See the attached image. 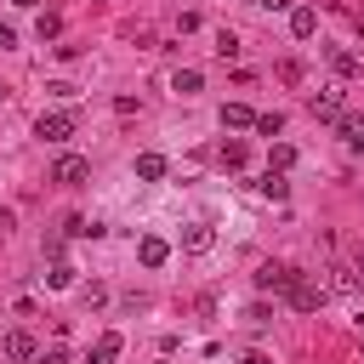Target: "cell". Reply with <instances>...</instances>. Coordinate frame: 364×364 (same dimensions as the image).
<instances>
[{
    "instance_id": "cell-1",
    "label": "cell",
    "mask_w": 364,
    "mask_h": 364,
    "mask_svg": "<svg viewBox=\"0 0 364 364\" xmlns=\"http://www.w3.org/2000/svg\"><path fill=\"white\" fill-rule=\"evenodd\" d=\"M284 301L296 307V313H318V301H324V284H313L301 267L290 273V284H284Z\"/></svg>"
},
{
    "instance_id": "cell-2",
    "label": "cell",
    "mask_w": 364,
    "mask_h": 364,
    "mask_svg": "<svg viewBox=\"0 0 364 364\" xmlns=\"http://www.w3.org/2000/svg\"><path fill=\"white\" fill-rule=\"evenodd\" d=\"M74 125H80V119H74L68 108H51V114H40L34 136H40V142H68V136H74Z\"/></svg>"
},
{
    "instance_id": "cell-3",
    "label": "cell",
    "mask_w": 364,
    "mask_h": 364,
    "mask_svg": "<svg viewBox=\"0 0 364 364\" xmlns=\"http://www.w3.org/2000/svg\"><path fill=\"white\" fill-rule=\"evenodd\" d=\"M51 182H63V188H85V182H91V159H80V154H63V159L51 165Z\"/></svg>"
},
{
    "instance_id": "cell-4",
    "label": "cell",
    "mask_w": 364,
    "mask_h": 364,
    "mask_svg": "<svg viewBox=\"0 0 364 364\" xmlns=\"http://www.w3.org/2000/svg\"><path fill=\"white\" fill-rule=\"evenodd\" d=\"M34 353H40V347H34V336H28V330H6V336H0V358H11V364H28Z\"/></svg>"
},
{
    "instance_id": "cell-5",
    "label": "cell",
    "mask_w": 364,
    "mask_h": 364,
    "mask_svg": "<svg viewBox=\"0 0 364 364\" xmlns=\"http://www.w3.org/2000/svg\"><path fill=\"white\" fill-rule=\"evenodd\" d=\"M290 273H296V267H284V262H262V267H256V290H273V296H284Z\"/></svg>"
},
{
    "instance_id": "cell-6",
    "label": "cell",
    "mask_w": 364,
    "mask_h": 364,
    "mask_svg": "<svg viewBox=\"0 0 364 364\" xmlns=\"http://www.w3.org/2000/svg\"><path fill=\"white\" fill-rule=\"evenodd\" d=\"M210 245H216V233H210L205 222H188V228H182V250H188V256H205Z\"/></svg>"
},
{
    "instance_id": "cell-7",
    "label": "cell",
    "mask_w": 364,
    "mask_h": 364,
    "mask_svg": "<svg viewBox=\"0 0 364 364\" xmlns=\"http://www.w3.org/2000/svg\"><path fill=\"white\" fill-rule=\"evenodd\" d=\"M290 34H296V40H313V34H318V11H313V6H290Z\"/></svg>"
},
{
    "instance_id": "cell-8",
    "label": "cell",
    "mask_w": 364,
    "mask_h": 364,
    "mask_svg": "<svg viewBox=\"0 0 364 364\" xmlns=\"http://www.w3.org/2000/svg\"><path fill=\"white\" fill-rule=\"evenodd\" d=\"M136 256H142V267H165V262H171V245L148 233V239H136Z\"/></svg>"
},
{
    "instance_id": "cell-9",
    "label": "cell",
    "mask_w": 364,
    "mask_h": 364,
    "mask_svg": "<svg viewBox=\"0 0 364 364\" xmlns=\"http://www.w3.org/2000/svg\"><path fill=\"white\" fill-rule=\"evenodd\" d=\"M119 347H125V341H119V330H102V336H97V347L85 353V364H108V358H119Z\"/></svg>"
},
{
    "instance_id": "cell-10",
    "label": "cell",
    "mask_w": 364,
    "mask_h": 364,
    "mask_svg": "<svg viewBox=\"0 0 364 364\" xmlns=\"http://www.w3.org/2000/svg\"><path fill=\"white\" fill-rule=\"evenodd\" d=\"M330 290H336V296H353V290H358V267H353V262H336V267H330Z\"/></svg>"
},
{
    "instance_id": "cell-11",
    "label": "cell",
    "mask_w": 364,
    "mask_h": 364,
    "mask_svg": "<svg viewBox=\"0 0 364 364\" xmlns=\"http://www.w3.org/2000/svg\"><path fill=\"white\" fill-rule=\"evenodd\" d=\"M307 108H313V114H318V119H341V91H336V85H330V91H318V97H313V102H307Z\"/></svg>"
},
{
    "instance_id": "cell-12",
    "label": "cell",
    "mask_w": 364,
    "mask_h": 364,
    "mask_svg": "<svg viewBox=\"0 0 364 364\" xmlns=\"http://www.w3.org/2000/svg\"><path fill=\"white\" fill-rule=\"evenodd\" d=\"M165 171H171V165H165V154H136V176H142V182H159Z\"/></svg>"
},
{
    "instance_id": "cell-13",
    "label": "cell",
    "mask_w": 364,
    "mask_h": 364,
    "mask_svg": "<svg viewBox=\"0 0 364 364\" xmlns=\"http://www.w3.org/2000/svg\"><path fill=\"white\" fill-rule=\"evenodd\" d=\"M222 125H228V131H245V125H256V114H250L245 102H228V108H222Z\"/></svg>"
},
{
    "instance_id": "cell-14",
    "label": "cell",
    "mask_w": 364,
    "mask_h": 364,
    "mask_svg": "<svg viewBox=\"0 0 364 364\" xmlns=\"http://www.w3.org/2000/svg\"><path fill=\"white\" fill-rule=\"evenodd\" d=\"M199 85H205V80H199V68H176V74H171V91H182V97H193Z\"/></svg>"
},
{
    "instance_id": "cell-15",
    "label": "cell",
    "mask_w": 364,
    "mask_h": 364,
    "mask_svg": "<svg viewBox=\"0 0 364 364\" xmlns=\"http://www.w3.org/2000/svg\"><path fill=\"white\" fill-rule=\"evenodd\" d=\"M256 188H262V199H284V171H273V165H267V176H262Z\"/></svg>"
},
{
    "instance_id": "cell-16",
    "label": "cell",
    "mask_w": 364,
    "mask_h": 364,
    "mask_svg": "<svg viewBox=\"0 0 364 364\" xmlns=\"http://www.w3.org/2000/svg\"><path fill=\"white\" fill-rule=\"evenodd\" d=\"M324 57H330V68H336V74H358V57H347L341 46H330Z\"/></svg>"
},
{
    "instance_id": "cell-17",
    "label": "cell",
    "mask_w": 364,
    "mask_h": 364,
    "mask_svg": "<svg viewBox=\"0 0 364 364\" xmlns=\"http://www.w3.org/2000/svg\"><path fill=\"white\" fill-rule=\"evenodd\" d=\"M63 233H68V239H91V233H102V228H97V222H85V216H68V222H63Z\"/></svg>"
},
{
    "instance_id": "cell-18",
    "label": "cell",
    "mask_w": 364,
    "mask_h": 364,
    "mask_svg": "<svg viewBox=\"0 0 364 364\" xmlns=\"http://www.w3.org/2000/svg\"><path fill=\"white\" fill-rule=\"evenodd\" d=\"M46 284H51V290H68V284H74V267H68V262H51Z\"/></svg>"
},
{
    "instance_id": "cell-19",
    "label": "cell",
    "mask_w": 364,
    "mask_h": 364,
    "mask_svg": "<svg viewBox=\"0 0 364 364\" xmlns=\"http://www.w3.org/2000/svg\"><path fill=\"white\" fill-rule=\"evenodd\" d=\"M341 131H347V142L364 154V119H358V114H341Z\"/></svg>"
},
{
    "instance_id": "cell-20",
    "label": "cell",
    "mask_w": 364,
    "mask_h": 364,
    "mask_svg": "<svg viewBox=\"0 0 364 364\" xmlns=\"http://www.w3.org/2000/svg\"><path fill=\"white\" fill-rule=\"evenodd\" d=\"M222 165H228V171H239V165H245V142H239V136H233V142H222Z\"/></svg>"
},
{
    "instance_id": "cell-21",
    "label": "cell",
    "mask_w": 364,
    "mask_h": 364,
    "mask_svg": "<svg viewBox=\"0 0 364 364\" xmlns=\"http://www.w3.org/2000/svg\"><path fill=\"white\" fill-rule=\"evenodd\" d=\"M267 165H273V171H290V165H296V148H290V142H273V159H267Z\"/></svg>"
},
{
    "instance_id": "cell-22",
    "label": "cell",
    "mask_w": 364,
    "mask_h": 364,
    "mask_svg": "<svg viewBox=\"0 0 364 364\" xmlns=\"http://www.w3.org/2000/svg\"><path fill=\"white\" fill-rule=\"evenodd\" d=\"M63 34V17L57 11H40V40H57Z\"/></svg>"
},
{
    "instance_id": "cell-23",
    "label": "cell",
    "mask_w": 364,
    "mask_h": 364,
    "mask_svg": "<svg viewBox=\"0 0 364 364\" xmlns=\"http://www.w3.org/2000/svg\"><path fill=\"white\" fill-rule=\"evenodd\" d=\"M216 57H222V63H233V57H239V40H233V34H228V28H222V34H216Z\"/></svg>"
},
{
    "instance_id": "cell-24",
    "label": "cell",
    "mask_w": 364,
    "mask_h": 364,
    "mask_svg": "<svg viewBox=\"0 0 364 364\" xmlns=\"http://www.w3.org/2000/svg\"><path fill=\"white\" fill-rule=\"evenodd\" d=\"M279 80H284V85H301V63L284 57V63H279Z\"/></svg>"
},
{
    "instance_id": "cell-25",
    "label": "cell",
    "mask_w": 364,
    "mask_h": 364,
    "mask_svg": "<svg viewBox=\"0 0 364 364\" xmlns=\"http://www.w3.org/2000/svg\"><path fill=\"white\" fill-rule=\"evenodd\" d=\"M256 131H262V136H279L284 119H279V114H256Z\"/></svg>"
},
{
    "instance_id": "cell-26",
    "label": "cell",
    "mask_w": 364,
    "mask_h": 364,
    "mask_svg": "<svg viewBox=\"0 0 364 364\" xmlns=\"http://www.w3.org/2000/svg\"><path fill=\"white\" fill-rule=\"evenodd\" d=\"M28 364H68V353H63V347H40Z\"/></svg>"
},
{
    "instance_id": "cell-27",
    "label": "cell",
    "mask_w": 364,
    "mask_h": 364,
    "mask_svg": "<svg viewBox=\"0 0 364 364\" xmlns=\"http://www.w3.org/2000/svg\"><path fill=\"white\" fill-rule=\"evenodd\" d=\"M262 11H290V0H256Z\"/></svg>"
},
{
    "instance_id": "cell-28",
    "label": "cell",
    "mask_w": 364,
    "mask_h": 364,
    "mask_svg": "<svg viewBox=\"0 0 364 364\" xmlns=\"http://www.w3.org/2000/svg\"><path fill=\"white\" fill-rule=\"evenodd\" d=\"M6 46H17V34H11L6 23H0V51H6Z\"/></svg>"
},
{
    "instance_id": "cell-29",
    "label": "cell",
    "mask_w": 364,
    "mask_h": 364,
    "mask_svg": "<svg viewBox=\"0 0 364 364\" xmlns=\"http://www.w3.org/2000/svg\"><path fill=\"white\" fill-rule=\"evenodd\" d=\"M11 228H17V216H11V210H0V233H11Z\"/></svg>"
},
{
    "instance_id": "cell-30",
    "label": "cell",
    "mask_w": 364,
    "mask_h": 364,
    "mask_svg": "<svg viewBox=\"0 0 364 364\" xmlns=\"http://www.w3.org/2000/svg\"><path fill=\"white\" fill-rule=\"evenodd\" d=\"M239 364H273V358H267V353H245Z\"/></svg>"
},
{
    "instance_id": "cell-31",
    "label": "cell",
    "mask_w": 364,
    "mask_h": 364,
    "mask_svg": "<svg viewBox=\"0 0 364 364\" xmlns=\"http://www.w3.org/2000/svg\"><path fill=\"white\" fill-rule=\"evenodd\" d=\"M353 267H358V273H364V245H353Z\"/></svg>"
},
{
    "instance_id": "cell-32",
    "label": "cell",
    "mask_w": 364,
    "mask_h": 364,
    "mask_svg": "<svg viewBox=\"0 0 364 364\" xmlns=\"http://www.w3.org/2000/svg\"><path fill=\"white\" fill-rule=\"evenodd\" d=\"M11 6H40V0H11Z\"/></svg>"
},
{
    "instance_id": "cell-33",
    "label": "cell",
    "mask_w": 364,
    "mask_h": 364,
    "mask_svg": "<svg viewBox=\"0 0 364 364\" xmlns=\"http://www.w3.org/2000/svg\"><path fill=\"white\" fill-rule=\"evenodd\" d=\"M0 97H6V91H0Z\"/></svg>"
}]
</instances>
